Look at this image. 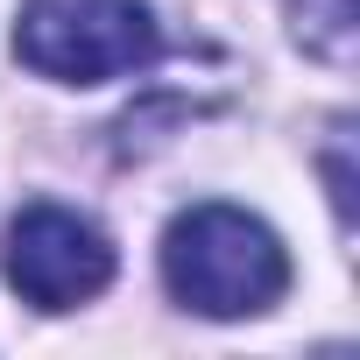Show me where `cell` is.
Instances as JSON below:
<instances>
[{
    "label": "cell",
    "instance_id": "6da1fadb",
    "mask_svg": "<svg viewBox=\"0 0 360 360\" xmlns=\"http://www.w3.org/2000/svg\"><path fill=\"white\" fill-rule=\"evenodd\" d=\"M162 283L198 318H262L290 290V255L255 212L191 205L162 233Z\"/></svg>",
    "mask_w": 360,
    "mask_h": 360
},
{
    "label": "cell",
    "instance_id": "7a4b0ae2",
    "mask_svg": "<svg viewBox=\"0 0 360 360\" xmlns=\"http://www.w3.org/2000/svg\"><path fill=\"white\" fill-rule=\"evenodd\" d=\"M15 50L29 71L57 85H106V78L155 64L162 29L141 0H29Z\"/></svg>",
    "mask_w": 360,
    "mask_h": 360
},
{
    "label": "cell",
    "instance_id": "3957f363",
    "mask_svg": "<svg viewBox=\"0 0 360 360\" xmlns=\"http://www.w3.org/2000/svg\"><path fill=\"white\" fill-rule=\"evenodd\" d=\"M0 269L22 290V304L36 311H78L113 283V240L78 219L71 205H29L8 226V248H0Z\"/></svg>",
    "mask_w": 360,
    "mask_h": 360
}]
</instances>
